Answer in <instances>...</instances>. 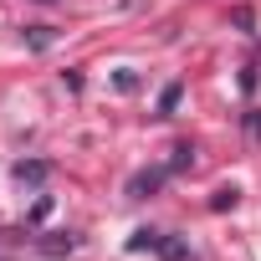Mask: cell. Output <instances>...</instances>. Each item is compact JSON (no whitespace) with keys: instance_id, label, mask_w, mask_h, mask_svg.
<instances>
[{"instance_id":"6da1fadb","label":"cell","mask_w":261,"mask_h":261,"mask_svg":"<svg viewBox=\"0 0 261 261\" xmlns=\"http://www.w3.org/2000/svg\"><path fill=\"white\" fill-rule=\"evenodd\" d=\"M46 174H51V164H41V159H21V164H16V179H21V185H41Z\"/></svg>"},{"instance_id":"7a4b0ae2","label":"cell","mask_w":261,"mask_h":261,"mask_svg":"<svg viewBox=\"0 0 261 261\" xmlns=\"http://www.w3.org/2000/svg\"><path fill=\"white\" fill-rule=\"evenodd\" d=\"M159 185H164V169H144V174H134L128 195H149V190H159Z\"/></svg>"},{"instance_id":"3957f363","label":"cell","mask_w":261,"mask_h":261,"mask_svg":"<svg viewBox=\"0 0 261 261\" xmlns=\"http://www.w3.org/2000/svg\"><path fill=\"white\" fill-rule=\"evenodd\" d=\"M179 92H185L179 82H169V87L159 92V118H169V113H174V102H179Z\"/></svg>"},{"instance_id":"277c9868","label":"cell","mask_w":261,"mask_h":261,"mask_svg":"<svg viewBox=\"0 0 261 261\" xmlns=\"http://www.w3.org/2000/svg\"><path fill=\"white\" fill-rule=\"evenodd\" d=\"M236 200H241V190H236V185H220L215 200H210V210H225V205H236Z\"/></svg>"},{"instance_id":"5b68a950","label":"cell","mask_w":261,"mask_h":261,"mask_svg":"<svg viewBox=\"0 0 261 261\" xmlns=\"http://www.w3.org/2000/svg\"><path fill=\"white\" fill-rule=\"evenodd\" d=\"M26 41L31 46H51V26H26Z\"/></svg>"},{"instance_id":"8992f818","label":"cell","mask_w":261,"mask_h":261,"mask_svg":"<svg viewBox=\"0 0 261 261\" xmlns=\"http://www.w3.org/2000/svg\"><path fill=\"white\" fill-rule=\"evenodd\" d=\"M246 128H251V134L261 139V113H251V118H246Z\"/></svg>"},{"instance_id":"52a82bcc","label":"cell","mask_w":261,"mask_h":261,"mask_svg":"<svg viewBox=\"0 0 261 261\" xmlns=\"http://www.w3.org/2000/svg\"><path fill=\"white\" fill-rule=\"evenodd\" d=\"M41 6H51V0H41Z\"/></svg>"}]
</instances>
